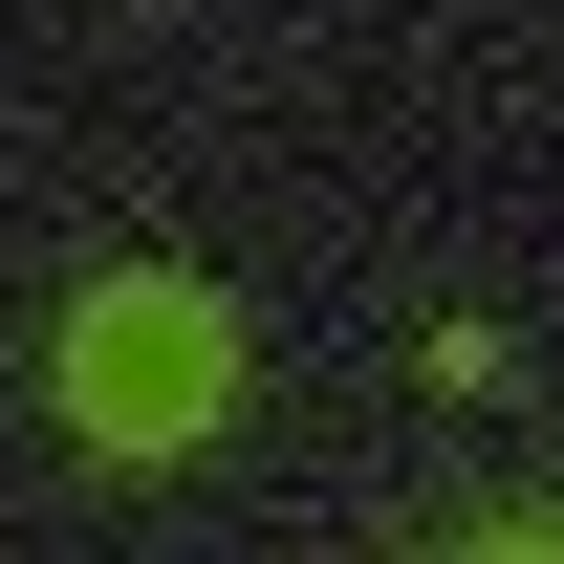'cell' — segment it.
I'll return each mask as SVG.
<instances>
[{"label":"cell","mask_w":564,"mask_h":564,"mask_svg":"<svg viewBox=\"0 0 564 564\" xmlns=\"http://www.w3.org/2000/svg\"><path fill=\"white\" fill-rule=\"evenodd\" d=\"M196 391H217V326L174 304V282H131V304L87 326V413H109V434H174Z\"/></svg>","instance_id":"obj_1"}]
</instances>
